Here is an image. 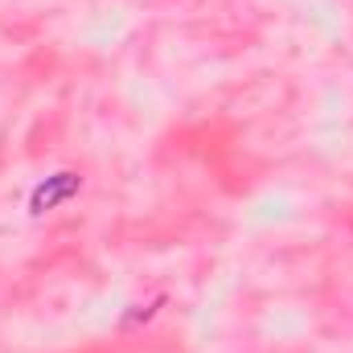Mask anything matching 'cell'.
Segmentation results:
<instances>
[{
  "label": "cell",
  "mask_w": 353,
  "mask_h": 353,
  "mask_svg": "<svg viewBox=\"0 0 353 353\" xmlns=\"http://www.w3.org/2000/svg\"><path fill=\"white\" fill-rule=\"evenodd\" d=\"M74 193H79V176L74 173H54L33 189L29 210H33V214H46V210H54L58 201H66V197H74Z\"/></svg>",
  "instance_id": "cell-1"
}]
</instances>
